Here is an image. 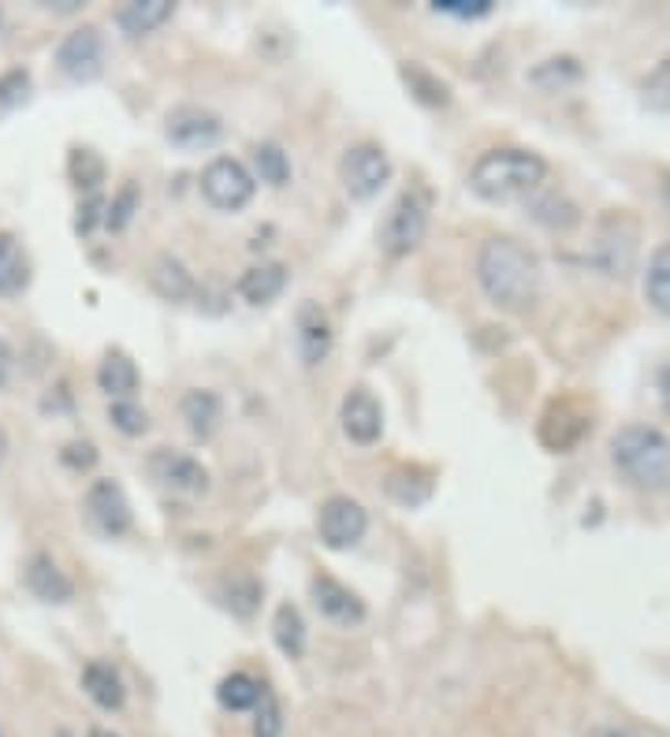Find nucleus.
<instances>
[{
    "label": "nucleus",
    "instance_id": "c756f323",
    "mask_svg": "<svg viewBox=\"0 0 670 737\" xmlns=\"http://www.w3.org/2000/svg\"><path fill=\"white\" fill-rule=\"evenodd\" d=\"M220 600L231 614L250 619L261 603V585L250 578V573H231V578H223V585H220Z\"/></svg>",
    "mask_w": 670,
    "mask_h": 737
},
{
    "label": "nucleus",
    "instance_id": "9b49d317",
    "mask_svg": "<svg viewBox=\"0 0 670 737\" xmlns=\"http://www.w3.org/2000/svg\"><path fill=\"white\" fill-rule=\"evenodd\" d=\"M339 425H343V433H347L350 444L369 447L384 436V409H380L377 398L365 392V387H354L339 406Z\"/></svg>",
    "mask_w": 670,
    "mask_h": 737
},
{
    "label": "nucleus",
    "instance_id": "f257e3e1",
    "mask_svg": "<svg viewBox=\"0 0 670 737\" xmlns=\"http://www.w3.org/2000/svg\"><path fill=\"white\" fill-rule=\"evenodd\" d=\"M477 283L492 305L506 313H530L541 302L544 269L541 258L511 235H492L477 253Z\"/></svg>",
    "mask_w": 670,
    "mask_h": 737
},
{
    "label": "nucleus",
    "instance_id": "c03bdc74",
    "mask_svg": "<svg viewBox=\"0 0 670 737\" xmlns=\"http://www.w3.org/2000/svg\"><path fill=\"white\" fill-rule=\"evenodd\" d=\"M663 194H667V201H670V179L663 183Z\"/></svg>",
    "mask_w": 670,
    "mask_h": 737
},
{
    "label": "nucleus",
    "instance_id": "20e7f679",
    "mask_svg": "<svg viewBox=\"0 0 670 737\" xmlns=\"http://www.w3.org/2000/svg\"><path fill=\"white\" fill-rule=\"evenodd\" d=\"M429 224H432V190L418 183V187L402 190L388 209V217H384L380 250L388 258H410L425 242V235H429Z\"/></svg>",
    "mask_w": 670,
    "mask_h": 737
},
{
    "label": "nucleus",
    "instance_id": "f3484780",
    "mask_svg": "<svg viewBox=\"0 0 670 737\" xmlns=\"http://www.w3.org/2000/svg\"><path fill=\"white\" fill-rule=\"evenodd\" d=\"M283 287H287V264L283 261H261L239 276V294H242V302H250V305L276 302L283 294Z\"/></svg>",
    "mask_w": 670,
    "mask_h": 737
},
{
    "label": "nucleus",
    "instance_id": "0eeeda50",
    "mask_svg": "<svg viewBox=\"0 0 670 737\" xmlns=\"http://www.w3.org/2000/svg\"><path fill=\"white\" fill-rule=\"evenodd\" d=\"M56 71L71 82H94L105 71V34L97 27H78L64 34L53 56Z\"/></svg>",
    "mask_w": 670,
    "mask_h": 737
},
{
    "label": "nucleus",
    "instance_id": "b1692460",
    "mask_svg": "<svg viewBox=\"0 0 670 737\" xmlns=\"http://www.w3.org/2000/svg\"><path fill=\"white\" fill-rule=\"evenodd\" d=\"M402 82L410 86V94L421 101V105L429 108H447L451 105V86L436 75V71H429L425 64H418V60H406V64L399 68Z\"/></svg>",
    "mask_w": 670,
    "mask_h": 737
},
{
    "label": "nucleus",
    "instance_id": "a211bd4d",
    "mask_svg": "<svg viewBox=\"0 0 670 737\" xmlns=\"http://www.w3.org/2000/svg\"><path fill=\"white\" fill-rule=\"evenodd\" d=\"M182 422H187V428L198 439H212L220 433V422H223L220 395L209 392V387H195V392H187L182 395Z\"/></svg>",
    "mask_w": 670,
    "mask_h": 737
},
{
    "label": "nucleus",
    "instance_id": "5701e85b",
    "mask_svg": "<svg viewBox=\"0 0 670 737\" xmlns=\"http://www.w3.org/2000/svg\"><path fill=\"white\" fill-rule=\"evenodd\" d=\"M138 384H142L138 365L124 351H108L105 362L97 365V387L112 398H130L138 392Z\"/></svg>",
    "mask_w": 670,
    "mask_h": 737
},
{
    "label": "nucleus",
    "instance_id": "a18cd8bd",
    "mask_svg": "<svg viewBox=\"0 0 670 737\" xmlns=\"http://www.w3.org/2000/svg\"><path fill=\"white\" fill-rule=\"evenodd\" d=\"M0 737H4V734H0Z\"/></svg>",
    "mask_w": 670,
    "mask_h": 737
},
{
    "label": "nucleus",
    "instance_id": "39448f33",
    "mask_svg": "<svg viewBox=\"0 0 670 737\" xmlns=\"http://www.w3.org/2000/svg\"><path fill=\"white\" fill-rule=\"evenodd\" d=\"M253 190H258V179H253V172L235 157H217L201 172V198L220 212L247 209L253 201Z\"/></svg>",
    "mask_w": 670,
    "mask_h": 737
},
{
    "label": "nucleus",
    "instance_id": "4c0bfd02",
    "mask_svg": "<svg viewBox=\"0 0 670 737\" xmlns=\"http://www.w3.org/2000/svg\"><path fill=\"white\" fill-rule=\"evenodd\" d=\"M105 198L101 194H86V201L78 205V217H75V231L78 235H90L97 228V224H105Z\"/></svg>",
    "mask_w": 670,
    "mask_h": 737
},
{
    "label": "nucleus",
    "instance_id": "6e6552de",
    "mask_svg": "<svg viewBox=\"0 0 670 737\" xmlns=\"http://www.w3.org/2000/svg\"><path fill=\"white\" fill-rule=\"evenodd\" d=\"M317 532H321V544L332 551H347L369 532V515L358 499L350 496H332L321 504L317 515Z\"/></svg>",
    "mask_w": 670,
    "mask_h": 737
},
{
    "label": "nucleus",
    "instance_id": "2f4dec72",
    "mask_svg": "<svg viewBox=\"0 0 670 737\" xmlns=\"http://www.w3.org/2000/svg\"><path fill=\"white\" fill-rule=\"evenodd\" d=\"M533 220H541L544 228L552 231H570L577 220V205L570 198H563V194H544V198L533 201Z\"/></svg>",
    "mask_w": 670,
    "mask_h": 737
},
{
    "label": "nucleus",
    "instance_id": "dca6fc26",
    "mask_svg": "<svg viewBox=\"0 0 670 737\" xmlns=\"http://www.w3.org/2000/svg\"><path fill=\"white\" fill-rule=\"evenodd\" d=\"M149 287L160 294L165 302H187L198 294V280L190 276V269L171 253H160V258L149 264Z\"/></svg>",
    "mask_w": 670,
    "mask_h": 737
},
{
    "label": "nucleus",
    "instance_id": "e433bc0d",
    "mask_svg": "<svg viewBox=\"0 0 670 737\" xmlns=\"http://www.w3.org/2000/svg\"><path fill=\"white\" fill-rule=\"evenodd\" d=\"M432 8L451 19H484L492 12V0H436Z\"/></svg>",
    "mask_w": 670,
    "mask_h": 737
},
{
    "label": "nucleus",
    "instance_id": "4468645a",
    "mask_svg": "<svg viewBox=\"0 0 670 737\" xmlns=\"http://www.w3.org/2000/svg\"><path fill=\"white\" fill-rule=\"evenodd\" d=\"M23 581L42 603H71L75 600V585H71V578L56 567V559L49 556V551H34V556L27 559Z\"/></svg>",
    "mask_w": 670,
    "mask_h": 737
},
{
    "label": "nucleus",
    "instance_id": "393cba45",
    "mask_svg": "<svg viewBox=\"0 0 670 737\" xmlns=\"http://www.w3.org/2000/svg\"><path fill=\"white\" fill-rule=\"evenodd\" d=\"M384 488H388V496L395 504L402 507H421L425 499L432 496V474L421 466H399L391 469L388 480H384Z\"/></svg>",
    "mask_w": 670,
    "mask_h": 737
},
{
    "label": "nucleus",
    "instance_id": "c85d7f7f",
    "mask_svg": "<svg viewBox=\"0 0 670 737\" xmlns=\"http://www.w3.org/2000/svg\"><path fill=\"white\" fill-rule=\"evenodd\" d=\"M67 179L83 194H97V187L105 183V160H101V153L90 146L71 149L67 153Z\"/></svg>",
    "mask_w": 670,
    "mask_h": 737
},
{
    "label": "nucleus",
    "instance_id": "7ed1b4c3",
    "mask_svg": "<svg viewBox=\"0 0 670 737\" xmlns=\"http://www.w3.org/2000/svg\"><path fill=\"white\" fill-rule=\"evenodd\" d=\"M611 463L641 491L670 488V436L652 425H626L611 436Z\"/></svg>",
    "mask_w": 670,
    "mask_h": 737
},
{
    "label": "nucleus",
    "instance_id": "37998d69",
    "mask_svg": "<svg viewBox=\"0 0 670 737\" xmlns=\"http://www.w3.org/2000/svg\"><path fill=\"white\" fill-rule=\"evenodd\" d=\"M86 737H119V734H112L108 726H90V734Z\"/></svg>",
    "mask_w": 670,
    "mask_h": 737
},
{
    "label": "nucleus",
    "instance_id": "a878e982",
    "mask_svg": "<svg viewBox=\"0 0 670 737\" xmlns=\"http://www.w3.org/2000/svg\"><path fill=\"white\" fill-rule=\"evenodd\" d=\"M261 693H265V685L247 671L228 674V678H220V685H217V700L223 712H253L261 700Z\"/></svg>",
    "mask_w": 670,
    "mask_h": 737
},
{
    "label": "nucleus",
    "instance_id": "cd10ccee",
    "mask_svg": "<svg viewBox=\"0 0 670 737\" xmlns=\"http://www.w3.org/2000/svg\"><path fill=\"white\" fill-rule=\"evenodd\" d=\"M645 294H648V302H652L656 310L670 321V242L656 246L652 258H648Z\"/></svg>",
    "mask_w": 670,
    "mask_h": 737
},
{
    "label": "nucleus",
    "instance_id": "7c9ffc66",
    "mask_svg": "<svg viewBox=\"0 0 670 737\" xmlns=\"http://www.w3.org/2000/svg\"><path fill=\"white\" fill-rule=\"evenodd\" d=\"M253 172H258L261 183H269V187H283V183L291 179V157L276 142H258V146H253Z\"/></svg>",
    "mask_w": 670,
    "mask_h": 737
},
{
    "label": "nucleus",
    "instance_id": "2eb2a0df",
    "mask_svg": "<svg viewBox=\"0 0 670 737\" xmlns=\"http://www.w3.org/2000/svg\"><path fill=\"white\" fill-rule=\"evenodd\" d=\"M294 328H299V357H302V365H324L328 362V354H332V321H328V313L321 310L317 302H306L299 310V321H294Z\"/></svg>",
    "mask_w": 670,
    "mask_h": 737
},
{
    "label": "nucleus",
    "instance_id": "aec40b11",
    "mask_svg": "<svg viewBox=\"0 0 670 737\" xmlns=\"http://www.w3.org/2000/svg\"><path fill=\"white\" fill-rule=\"evenodd\" d=\"M171 0H130L116 12V27L124 30L127 38H146L154 34L157 27H165L171 19Z\"/></svg>",
    "mask_w": 670,
    "mask_h": 737
},
{
    "label": "nucleus",
    "instance_id": "412c9836",
    "mask_svg": "<svg viewBox=\"0 0 670 737\" xmlns=\"http://www.w3.org/2000/svg\"><path fill=\"white\" fill-rule=\"evenodd\" d=\"M30 283V261L12 231H0V299H15Z\"/></svg>",
    "mask_w": 670,
    "mask_h": 737
},
{
    "label": "nucleus",
    "instance_id": "423d86ee",
    "mask_svg": "<svg viewBox=\"0 0 670 737\" xmlns=\"http://www.w3.org/2000/svg\"><path fill=\"white\" fill-rule=\"evenodd\" d=\"M339 179L354 201H369L384 190V183L391 179V160L377 142H358L343 153L339 160Z\"/></svg>",
    "mask_w": 670,
    "mask_h": 737
},
{
    "label": "nucleus",
    "instance_id": "72a5a7b5",
    "mask_svg": "<svg viewBox=\"0 0 670 737\" xmlns=\"http://www.w3.org/2000/svg\"><path fill=\"white\" fill-rule=\"evenodd\" d=\"M138 201H142L138 183H124V187L116 190V198L105 205V228H108V231H124L127 224L135 220Z\"/></svg>",
    "mask_w": 670,
    "mask_h": 737
},
{
    "label": "nucleus",
    "instance_id": "f03ea898",
    "mask_svg": "<svg viewBox=\"0 0 670 737\" xmlns=\"http://www.w3.org/2000/svg\"><path fill=\"white\" fill-rule=\"evenodd\" d=\"M547 179V164L533 149H489L470 168V187L484 201H522L533 190H541Z\"/></svg>",
    "mask_w": 670,
    "mask_h": 737
},
{
    "label": "nucleus",
    "instance_id": "79ce46f5",
    "mask_svg": "<svg viewBox=\"0 0 670 737\" xmlns=\"http://www.w3.org/2000/svg\"><path fill=\"white\" fill-rule=\"evenodd\" d=\"M659 392H663V403L670 406V362L659 369Z\"/></svg>",
    "mask_w": 670,
    "mask_h": 737
},
{
    "label": "nucleus",
    "instance_id": "f8f14e48",
    "mask_svg": "<svg viewBox=\"0 0 670 737\" xmlns=\"http://www.w3.org/2000/svg\"><path fill=\"white\" fill-rule=\"evenodd\" d=\"M310 596L324 619L339 622V626H354V622L365 619V603L358 600V592H350L343 581L328 578V573H317L310 581Z\"/></svg>",
    "mask_w": 670,
    "mask_h": 737
},
{
    "label": "nucleus",
    "instance_id": "ddd939ff",
    "mask_svg": "<svg viewBox=\"0 0 670 737\" xmlns=\"http://www.w3.org/2000/svg\"><path fill=\"white\" fill-rule=\"evenodd\" d=\"M149 469L157 474L160 485H168L171 491H182V496H198V491L209 488V469L190 455H179V450H157Z\"/></svg>",
    "mask_w": 670,
    "mask_h": 737
},
{
    "label": "nucleus",
    "instance_id": "4be33fe9",
    "mask_svg": "<svg viewBox=\"0 0 670 737\" xmlns=\"http://www.w3.org/2000/svg\"><path fill=\"white\" fill-rule=\"evenodd\" d=\"M552 428H558V436L547 447L566 450V447H574L577 439L588 433V428H593V422H588V417L574 403H552V406H547V414H544V422H541V436L552 433Z\"/></svg>",
    "mask_w": 670,
    "mask_h": 737
},
{
    "label": "nucleus",
    "instance_id": "6ab92c4d",
    "mask_svg": "<svg viewBox=\"0 0 670 737\" xmlns=\"http://www.w3.org/2000/svg\"><path fill=\"white\" fill-rule=\"evenodd\" d=\"M83 689L90 700L97 704V708L105 712H119L127 704V689H124V678H119V671L112 667V663H86L83 667Z\"/></svg>",
    "mask_w": 670,
    "mask_h": 737
},
{
    "label": "nucleus",
    "instance_id": "f704fd0d",
    "mask_svg": "<svg viewBox=\"0 0 670 737\" xmlns=\"http://www.w3.org/2000/svg\"><path fill=\"white\" fill-rule=\"evenodd\" d=\"M280 734H283V708H280L276 693L265 685L258 708H253V737H280Z\"/></svg>",
    "mask_w": 670,
    "mask_h": 737
},
{
    "label": "nucleus",
    "instance_id": "a19ab883",
    "mask_svg": "<svg viewBox=\"0 0 670 737\" xmlns=\"http://www.w3.org/2000/svg\"><path fill=\"white\" fill-rule=\"evenodd\" d=\"M588 737H637L634 730H622V726H596Z\"/></svg>",
    "mask_w": 670,
    "mask_h": 737
},
{
    "label": "nucleus",
    "instance_id": "9d476101",
    "mask_svg": "<svg viewBox=\"0 0 670 737\" xmlns=\"http://www.w3.org/2000/svg\"><path fill=\"white\" fill-rule=\"evenodd\" d=\"M86 515L105 537H124V532H130V521H135L124 488H119L116 480H94V485H90Z\"/></svg>",
    "mask_w": 670,
    "mask_h": 737
},
{
    "label": "nucleus",
    "instance_id": "ea45409f",
    "mask_svg": "<svg viewBox=\"0 0 670 737\" xmlns=\"http://www.w3.org/2000/svg\"><path fill=\"white\" fill-rule=\"evenodd\" d=\"M12 369H15V354H12V343L0 335V387L8 384V376H12Z\"/></svg>",
    "mask_w": 670,
    "mask_h": 737
},
{
    "label": "nucleus",
    "instance_id": "bb28decb",
    "mask_svg": "<svg viewBox=\"0 0 670 737\" xmlns=\"http://www.w3.org/2000/svg\"><path fill=\"white\" fill-rule=\"evenodd\" d=\"M272 637H276L280 652L287 660H302L306 652V622H302V611L294 603H280L276 619H272Z\"/></svg>",
    "mask_w": 670,
    "mask_h": 737
},
{
    "label": "nucleus",
    "instance_id": "c9c22d12",
    "mask_svg": "<svg viewBox=\"0 0 670 737\" xmlns=\"http://www.w3.org/2000/svg\"><path fill=\"white\" fill-rule=\"evenodd\" d=\"M108 422L124 436H142L149 428V414L138 403H130V398H116V403L108 406Z\"/></svg>",
    "mask_w": 670,
    "mask_h": 737
},
{
    "label": "nucleus",
    "instance_id": "1a4fd4ad",
    "mask_svg": "<svg viewBox=\"0 0 670 737\" xmlns=\"http://www.w3.org/2000/svg\"><path fill=\"white\" fill-rule=\"evenodd\" d=\"M165 138L182 153L212 149L223 138V120L201 105H179L165 116Z\"/></svg>",
    "mask_w": 670,
    "mask_h": 737
},
{
    "label": "nucleus",
    "instance_id": "58836bf2",
    "mask_svg": "<svg viewBox=\"0 0 670 737\" xmlns=\"http://www.w3.org/2000/svg\"><path fill=\"white\" fill-rule=\"evenodd\" d=\"M60 458H64V466H71V469H90L97 463V447L94 444H67Z\"/></svg>",
    "mask_w": 670,
    "mask_h": 737
},
{
    "label": "nucleus",
    "instance_id": "473e14b6",
    "mask_svg": "<svg viewBox=\"0 0 670 737\" xmlns=\"http://www.w3.org/2000/svg\"><path fill=\"white\" fill-rule=\"evenodd\" d=\"M30 86H34V79H30L27 68L4 71V75H0V116L23 108L27 101H30Z\"/></svg>",
    "mask_w": 670,
    "mask_h": 737
}]
</instances>
